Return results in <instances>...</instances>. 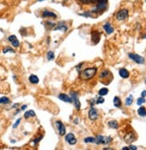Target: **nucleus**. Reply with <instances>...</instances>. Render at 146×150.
Here are the masks:
<instances>
[{"label": "nucleus", "instance_id": "41", "mask_svg": "<svg viewBox=\"0 0 146 150\" xmlns=\"http://www.w3.org/2000/svg\"><path fill=\"white\" fill-rule=\"evenodd\" d=\"M77 122H78V120H76V119H75V120H74V123H77Z\"/></svg>", "mask_w": 146, "mask_h": 150}, {"label": "nucleus", "instance_id": "39", "mask_svg": "<svg viewBox=\"0 0 146 150\" xmlns=\"http://www.w3.org/2000/svg\"><path fill=\"white\" fill-rule=\"evenodd\" d=\"M26 108H27V105H22V106L21 107V110H22V111H24V110H25Z\"/></svg>", "mask_w": 146, "mask_h": 150}, {"label": "nucleus", "instance_id": "29", "mask_svg": "<svg viewBox=\"0 0 146 150\" xmlns=\"http://www.w3.org/2000/svg\"><path fill=\"white\" fill-rule=\"evenodd\" d=\"M108 93V89L107 88H100V89L99 90V95L101 96H105V95H107Z\"/></svg>", "mask_w": 146, "mask_h": 150}, {"label": "nucleus", "instance_id": "37", "mask_svg": "<svg viewBox=\"0 0 146 150\" xmlns=\"http://www.w3.org/2000/svg\"><path fill=\"white\" fill-rule=\"evenodd\" d=\"M128 149H130V150H136V149H137V147H136V146H130V147H128Z\"/></svg>", "mask_w": 146, "mask_h": 150}, {"label": "nucleus", "instance_id": "30", "mask_svg": "<svg viewBox=\"0 0 146 150\" xmlns=\"http://www.w3.org/2000/svg\"><path fill=\"white\" fill-rule=\"evenodd\" d=\"M47 57H48V61H52L54 58H55V54H54L52 51H48L47 54Z\"/></svg>", "mask_w": 146, "mask_h": 150}, {"label": "nucleus", "instance_id": "18", "mask_svg": "<svg viewBox=\"0 0 146 150\" xmlns=\"http://www.w3.org/2000/svg\"><path fill=\"white\" fill-rule=\"evenodd\" d=\"M103 29L108 34H111L112 32L114 31V29H113V27H112L111 24H110V22H106V23L103 25Z\"/></svg>", "mask_w": 146, "mask_h": 150}, {"label": "nucleus", "instance_id": "5", "mask_svg": "<svg viewBox=\"0 0 146 150\" xmlns=\"http://www.w3.org/2000/svg\"><path fill=\"white\" fill-rule=\"evenodd\" d=\"M70 96H71L72 100H73V103L74 105L75 108L77 110H79L80 107H81V103H80V101H79L78 93L74 92V91H71V92H70Z\"/></svg>", "mask_w": 146, "mask_h": 150}, {"label": "nucleus", "instance_id": "26", "mask_svg": "<svg viewBox=\"0 0 146 150\" xmlns=\"http://www.w3.org/2000/svg\"><path fill=\"white\" fill-rule=\"evenodd\" d=\"M108 126L112 129H118V122H116V121H110V122H108Z\"/></svg>", "mask_w": 146, "mask_h": 150}, {"label": "nucleus", "instance_id": "15", "mask_svg": "<svg viewBox=\"0 0 146 150\" xmlns=\"http://www.w3.org/2000/svg\"><path fill=\"white\" fill-rule=\"evenodd\" d=\"M136 135H134V132H129L125 136V141L126 142V143H128V144L134 142V140H136Z\"/></svg>", "mask_w": 146, "mask_h": 150}, {"label": "nucleus", "instance_id": "25", "mask_svg": "<svg viewBox=\"0 0 146 150\" xmlns=\"http://www.w3.org/2000/svg\"><path fill=\"white\" fill-rule=\"evenodd\" d=\"M10 103V99L6 96H2L0 97V104L1 105H7V104Z\"/></svg>", "mask_w": 146, "mask_h": 150}, {"label": "nucleus", "instance_id": "11", "mask_svg": "<svg viewBox=\"0 0 146 150\" xmlns=\"http://www.w3.org/2000/svg\"><path fill=\"white\" fill-rule=\"evenodd\" d=\"M8 41L13 45L14 47H19L20 42H19V40H18L17 37L15 36V35H11V36H9Z\"/></svg>", "mask_w": 146, "mask_h": 150}, {"label": "nucleus", "instance_id": "2", "mask_svg": "<svg viewBox=\"0 0 146 150\" xmlns=\"http://www.w3.org/2000/svg\"><path fill=\"white\" fill-rule=\"evenodd\" d=\"M100 79H101V81H102L103 84H110V82L111 81L113 77H112L111 73L108 70H104L100 74Z\"/></svg>", "mask_w": 146, "mask_h": 150}, {"label": "nucleus", "instance_id": "21", "mask_svg": "<svg viewBox=\"0 0 146 150\" xmlns=\"http://www.w3.org/2000/svg\"><path fill=\"white\" fill-rule=\"evenodd\" d=\"M35 115L36 114H35V112L33 110H29V111H26L24 113V118L25 119H30L32 117H34Z\"/></svg>", "mask_w": 146, "mask_h": 150}, {"label": "nucleus", "instance_id": "31", "mask_svg": "<svg viewBox=\"0 0 146 150\" xmlns=\"http://www.w3.org/2000/svg\"><path fill=\"white\" fill-rule=\"evenodd\" d=\"M7 52H11V53H14V50L13 49V48H11V47H6L3 49V54H6Z\"/></svg>", "mask_w": 146, "mask_h": 150}, {"label": "nucleus", "instance_id": "17", "mask_svg": "<svg viewBox=\"0 0 146 150\" xmlns=\"http://www.w3.org/2000/svg\"><path fill=\"white\" fill-rule=\"evenodd\" d=\"M97 1L98 0H77V2L82 5H90V4H96Z\"/></svg>", "mask_w": 146, "mask_h": 150}, {"label": "nucleus", "instance_id": "43", "mask_svg": "<svg viewBox=\"0 0 146 150\" xmlns=\"http://www.w3.org/2000/svg\"><path fill=\"white\" fill-rule=\"evenodd\" d=\"M145 81H146V79H145Z\"/></svg>", "mask_w": 146, "mask_h": 150}, {"label": "nucleus", "instance_id": "16", "mask_svg": "<svg viewBox=\"0 0 146 150\" xmlns=\"http://www.w3.org/2000/svg\"><path fill=\"white\" fill-rule=\"evenodd\" d=\"M58 98L60 100L64 101V102H66V103H73V100H72L71 96H67L66 94H60L58 96Z\"/></svg>", "mask_w": 146, "mask_h": 150}, {"label": "nucleus", "instance_id": "34", "mask_svg": "<svg viewBox=\"0 0 146 150\" xmlns=\"http://www.w3.org/2000/svg\"><path fill=\"white\" fill-rule=\"evenodd\" d=\"M104 101H105V99L103 98V97H102V96H99V97H98V98H97V100H96V104H98V105H99V104H103L104 103Z\"/></svg>", "mask_w": 146, "mask_h": 150}, {"label": "nucleus", "instance_id": "14", "mask_svg": "<svg viewBox=\"0 0 146 150\" xmlns=\"http://www.w3.org/2000/svg\"><path fill=\"white\" fill-rule=\"evenodd\" d=\"M67 30H68V26L64 22H62V21L56 24V27L54 28V30H61L63 32H66Z\"/></svg>", "mask_w": 146, "mask_h": 150}, {"label": "nucleus", "instance_id": "10", "mask_svg": "<svg viewBox=\"0 0 146 150\" xmlns=\"http://www.w3.org/2000/svg\"><path fill=\"white\" fill-rule=\"evenodd\" d=\"M41 16L42 18H52V19H56L58 18V15L55 13L51 12V11H48V10H44L41 13Z\"/></svg>", "mask_w": 146, "mask_h": 150}, {"label": "nucleus", "instance_id": "12", "mask_svg": "<svg viewBox=\"0 0 146 150\" xmlns=\"http://www.w3.org/2000/svg\"><path fill=\"white\" fill-rule=\"evenodd\" d=\"M64 139H66V141L70 144V145H74V144L77 142V140H76V139H75L74 135L73 133H68V134H66Z\"/></svg>", "mask_w": 146, "mask_h": 150}, {"label": "nucleus", "instance_id": "19", "mask_svg": "<svg viewBox=\"0 0 146 150\" xmlns=\"http://www.w3.org/2000/svg\"><path fill=\"white\" fill-rule=\"evenodd\" d=\"M119 75H120V77L123 78V79H126V78L129 77V72L127 71L126 69L121 68L120 70H119Z\"/></svg>", "mask_w": 146, "mask_h": 150}, {"label": "nucleus", "instance_id": "3", "mask_svg": "<svg viewBox=\"0 0 146 150\" xmlns=\"http://www.w3.org/2000/svg\"><path fill=\"white\" fill-rule=\"evenodd\" d=\"M108 7V0H98L96 2V8L92 11V13H98L103 12Z\"/></svg>", "mask_w": 146, "mask_h": 150}, {"label": "nucleus", "instance_id": "7", "mask_svg": "<svg viewBox=\"0 0 146 150\" xmlns=\"http://www.w3.org/2000/svg\"><path fill=\"white\" fill-rule=\"evenodd\" d=\"M116 20L118 21H124L128 17V10L127 9H121L120 11H118L116 13Z\"/></svg>", "mask_w": 146, "mask_h": 150}, {"label": "nucleus", "instance_id": "27", "mask_svg": "<svg viewBox=\"0 0 146 150\" xmlns=\"http://www.w3.org/2000/svg\"><path fill=\"white\" fill-rule=\"evenodd\" d=\"M84 142H85V143H95L96 144V138H93V137L85 138V139H84Z\"/></svg>", "mask_w": 146, "mask_h": 150}, {"label": "nucleus", "instance_id": "20", "mask_svg": "<svg viewBox=\"0 0 146 150\" xmlns=\"http://www.w3.org/2000/svg\"><path fill=\"white\" fill-rule=\"evenodd\" d=\"M29 80H30V82L32 84H38L40 81L38 76H36V75H34V74L30 75V77H29Z\"/></svg>", "mask_w": 146, "mask_h": 150}, {"label": "nucleus", "instance_id": "23", "mask_svg": "<svg viewBox=\"0 0 146 150\" xmlns=\"http://www.w3.org/2000/svg\"><path fill=\"white\" fill-rule=\"evenodd\" d=\"M133 101H134V97L132 95H130L129 96H127L126 98V101H125V105L129 106V105H131L133 104Z\"/></svg>", "mask_w": 146, "mask_h": 150}, {"label": "nucleus", "instance_id": "4", "mask_svg": "<svg viewBox=\"0 0 146 150\" xmlns=\"http://www.w3.org/2000/svg\"><path fill=\"white\" fill-rule=\"evenodd\" d=\"M128 56H129L130 59H132V60H133L134 62H136V64H144V63H145V59H144V57L139 56V55H137V54L130 53V54H128Z\"/></svg>", "mask_w": 146, "mask_h": 150}, {"label": "nucleus", "instance_id": "38", "mask_svg": "<svg viewBox=\"0 0 146 150\" xmlns=\"http://www.w3.org/2000/svg\"><path fill=\"white\" fill-rule=\"evenodd\" d=\"M141 96H142V97H145V96H146V90L142 91V95H141Z\"/></svg>", "mask_w": 146, "mask_h": 150}, {"label": "nucleus", "instance_id": "6", "mask_svg": "<svg viewBox=\"0 0 146 150\" xmlns=\"http://www.w3.org/2000/svg\"><path fill=\"white\" fill-rule=\"evenodd\" d=\"M112 141L111 137H104V136L98 135L96 137V144H102V145H107Z\"/></svg>", "mask_w": 146, "mask_h": 150}, {"label": "nucleus", "instance_id": "28", "mask_svg": "<svg viewBox=\"0 0 146 150\" xmlns=\"http://www.w3.org/2000/svg\"><path fill=\"white\" fill-rule=\"evenodd\" d=\"M6 78V71L3 66L0 65V80H2Z\"/></svg>", "mask_w": 146, "mask_h": 150}, {"label": "nucleus", "instance_id": "35", "mask_svg": "<svg viewBox=\"0 0 146 150\" xmlns=\"http://www.w3.org/2000/svg\"><path fill=\"white\" fill-rule=\"evenodd\" d=\"M20 122H21V118H19V119H18V120L14 122V124L13 125V128H14V129L17 128V127H18V125H19V123H20Z\"/></svg>", "mask_w": 146, "mask_h": 150}, {"label": "nucleus", "instance_id": "32", "mask_svg": "<svg viewBox=\"0 0 146 150\" xmlns=\"http://www.w3.org/2000/svg\"><path fill=\"white\" fill-rule=\"evenodd\" d=\"M42 138H43V136H40V137H38L37 139H33V140H32V144H33V145H37V144L39 143L41 139H42Z\"/></svg>", "mask_w": 146, "mask_h": 150}, {"label": "nucleus", "instance_id": "9", "mask_svg": "<svg viewBox=\"0 0 146 150\" xmlns=\"http://www.w3.org/2000/svg\"><path fill=\"white\" fill-rule=\"evenodd\" d=\"M56 126L58 130V133H59V135L61 136H64L66 135V127H64V123H63L61 121H56Z\"/></svg>", "mask_w": 146, "mask_h": 150}, {"label": "nucleus", "instance_id": "24", "mask_svg": "<svg viewBox=\"0 0 146 150\" xmlns=\"http://www.w3.org/2000/svg\"><path fill=\"white\" fill-rule=\"evenodd\" d=\"M113 103H114V105L116 107H120L121 106V99L118 97V96H115L114 100H113Z\"/></svg>", "mask_w": 146, "mask_h": 150}, {"label": "nucleus", "instance_id": "40", "mask_svg": "<svg viewBox=\"0 0 146 150\" xmlns=\"http://www.w3.org/2000/svg\"><path fill=\"white\" fill-rule=\"evenodd\" d=\"M122 149H123V150H129V149H128V148H123Z\"/></svg>", "mask_w": 146, "mask_h": 150}, {"label": "nucleus", "instance_id": "22", "mask_svg": "<svg viewBox=\"0 0 146 150\" xmlns=\"http://www.w3.org/2000/svg\"><path fill=\"white\" fill-rule=\"evenodd\" d=\"M137 113L141 117H145L146 116V108L144 106H141L139 109H138Z\"/></svg>", "mask_w": 146, "mask_h": 150}, {"label": "nucleus", "instance_id": "13", "mask_svg": "<svg viewBox=\"0 0 146 150\" xmlns=\"http://www.w3.org/2000/svg\"><path fill=\"white\" fill-rule=\"evenodd\" d=\"M100 39V31L93 30L92 32V40L93 44H98Z\"/></svg>", "mask_w": 146, "mask_h": 150}, {"label": "nucleus", "instance_id": "42", "mask_svg": "<svg viewBox=\"0 0 146 150\" xmlns=\"http://www.w3.org/2000/svg\"><path fill=\"white\" fill-rule=\"evenodd\" d=\"M38 1H39V2H40V1H44V0H38Z\"/></svg>", "mask_w": 146, "mask_h": 150}, {"label": "nucleus", "instance_id": "33", "mask_svg": "<svg viewBox=\"0 0 146 150\" xmlns=\"http://www.w3.org/2000/svg\"><path fill=\"white\" fill-rule=\"evenodd\" d=\"M145 102H146V100L144 97H140V98L137 99V105H142V104H144Z\"/></svg>", "mask_w": 146, "mask_h": 150}, {"label": "nucleus", "instance_id": "36", "mask_svg": "<svg viewBox=\"0 0 146 150\" xmlns=\"http://www.w3.org/2000/svg\"><path fill=\"white\" fill-rule=\"evenodd\" d=\"M47 24H48V27H50V28H53L54 25H55L53 22H50V21H47Z\"/></svg>", "mask_w": 146, "mask_h": 150}, {"label": "nucleus", "instance_id": "1", "mask_svg": "<svg viewBox=\"0 0 146 150\" xmlns=\"http://www.w3.org/2000/svg\"><path fill=\"white\" fill-rule=\"evenodd\" d=\"M97 73L96 67H90V68L84 69V71L80 73V78L84 80H88V79H92Z\"/></svg>", "mask_w": 146, "mask_h": 150}, {"label": "nucleus", "instance_id": "8", "mask_svg": "<svg viewBox=\"0 0 146 150\" xmlns=\"http://www.w3.org/2000/svg\"><path fill=\"white\" fill-rule=\"evenodd\" d=\"M88 117L90 120L95 121L99 118V113H98V110L95 109L94 107H92L90 110H89L88 113Z\"/></svg>", "mask_w": 146, "mask_h": 150}]
</instances>
